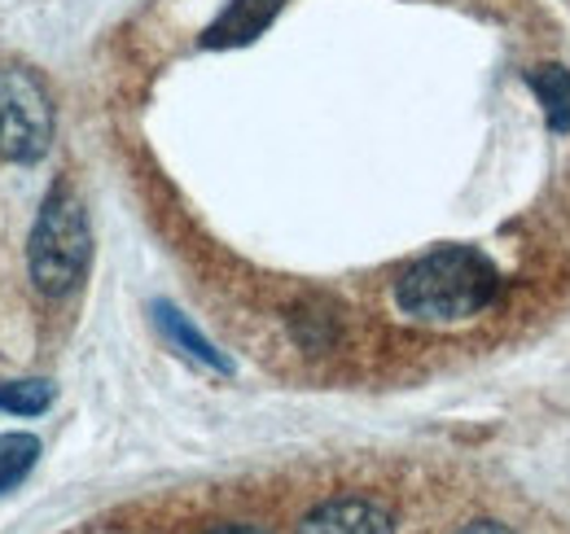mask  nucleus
<instances>
[{"mask_svg":"<svg viewBox=\"0 0 570 534\" xmlns=\"http://www.w3.org/2000/svg\"><path fill=\"white\" fill-rule=\"evenodd\" d=\"M497 289L500 276L488 255L470 246H443L395 280V307L422 325H452L492 307Z\"/></svg>","mask_w":570,"mask_h":534,"instance_id":"1","label":"nucleus"},{"mask_svg":"<svg viewBox=\"0 0 570 534\" xmlns=\"http://www.w3.org/2000/svg\"><path fill=\"white\" fill-rule=\"evenodd\" d=\"M88 210L67 180H58L49 189V198L36 215V228H31V241H27V264H31V280L49 294V298H62L71 294L75 285L83 280V267H88Z\"/></svg>","mask_w":570,"mask_h":534,"instance_id":"2","label":"nucleus"},{"mask_svg":"<svg viewBox=\"0 0 570 534\" xmlns=\"http://www.w3.org/2000/svg\"><path fill=\"white\" fill-rule=\"evenodd\" d=\"M53 140V106L45 83L22 67H0V154L36 162Z\"/></svg>","mask_w":570,"mask_h":534,"instance_id":"3","label":"nucleus"},{"mask_svg":"<svg viewBox=\"0 0 570 534\" xmlns=\"http://www.w3.org/2000/svg\"><path fill=\"white\" fill-rule=\"evenodd\" d=\"M298 534H395V517L373 500H330L303 517Z\"/></svg>","mask_w":570,"mask_h":534,"instance_id":"4","label":"nucleus"},{"mask_svg":"<svg viewBox=\"0 0 570 534\" xmlns=\"http://www.w3.org/2000/svg\"><path fill=\"white\" fill-rule=\"evenodd\" d=\"M277 13H282V0H228V9L207 27L203 44L207 49H242L255 36H264Z\"/></svg>","mask_w":570,"mask_h":534,"instance_id":"5","label":"nucleus"},{"mask_svg":"<svg viewBox=\"0 0 570 534\" xmlns=\"http://www.w3.org/2000/svg\"><path fill=\"white\" fill-rule=\"evenodd\" d=\"M154 320H158V329L167 334V342L180 350V355H189V359H198L203 368H215V373H228L233 364H228V355L224 350H215L212 337H203L171 303H154Z\"/></svg>","mask_w":570,"mask_h":534,"instance_id":"6","label":"nucleus"},{"mask_svg":"<svg viewBox=\"0 0 570 534\" xmlns=\"http://www.w3.org/2000/svg\"><path fill=\"white\" fill-rule=\"evenodd\" d=\"M531 92L540 97L549 128L553 132H570V70L567 67L531 70Z\"/></svg>","mask_w":570,"mask_h":534,"instance_id":"7","label":"nucleus"},{"mask_svg":"<svg viewBox=\"0 0 570 534\" xmlns=\"http://www.w3.org/2000/svg\"><path fill=\"white\" fill-rule=\"evenodd\" d=\"M36 456H40V438H31V434H4L0 438V495L13 491L31 473Z\"/></svg>","mask_w":570,"mask_h":534,"instance_id":"8","label":"nucleus"},{"mask_svg":"<svg viewBox=\"0 0 570 534\" xmlns=\"http://www.w3.org/2000/svg\"><path fill=\"white\" fill-rule=\"evenodd\" d=\"M53 403L49 382H0V412H18V416H36Z\"/></svg>","mask_w":570,"mask_h":534,"instance_id":"9","label":"nucleus"},{"mask_svg":"<svg viewBox=\"0 0 570 534\" xmlns=\"http://www.w3.org/2000/svg\"><path fill=\"white\" fill-rule=\"evenodd\" d=\"M207 534H273V531H264V526H246V522H233V526H215V531Z\"/></svg>","mask_w":570,"mask_h":534,"instance_id":"10","label":"nucleus"},{"mask_svg":"<svg viewBox=\"0 0 570 534\" xmlns=\"http://www.w3.org/2000/svg\"><path fill=\"white\" fill-rule=\"evenodd\" d=\"M461 534H513L509 526H500V522H474V526H465Z\"/></svg>","mask_w":570,"mask_h":534,"instance_id":"11","label":"nucleus"}]
</instances>
